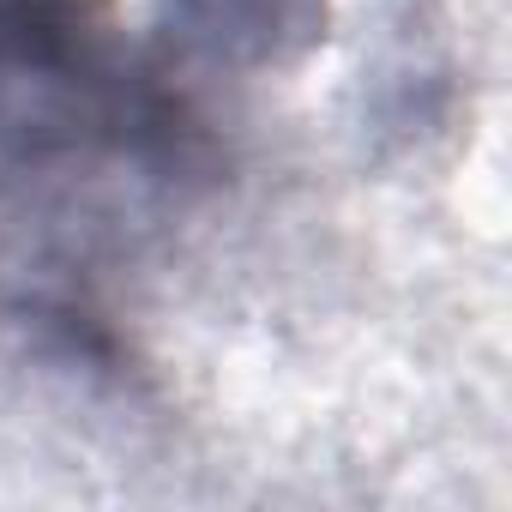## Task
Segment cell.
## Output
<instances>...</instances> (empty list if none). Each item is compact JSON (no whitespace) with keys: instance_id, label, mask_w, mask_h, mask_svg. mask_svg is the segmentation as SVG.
<instances>
[{"instance_id":"1","label":"cell","mask_w":512,"mask_h":512,"mask_svg":"<svg viewBox=\"0 0 512 512\" xmlns=\"http://www.w3.org/2000/svg\"><path fill=\"white\" fill-rule=\"evenodd\" d=\"M157 121L103 61L97 37L49 0H0V187L19 175H91L103 151H139Z\"/></svg>"}]
</instances>
